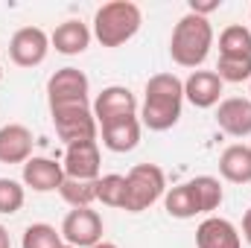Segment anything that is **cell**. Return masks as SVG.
<instances>
[{"label": "cell", "mask_w": 251, "mask_h": 248, "mask_svg": "<svg viewBox=\"0 0 251 248\" xmlns=\"http://www.w3.org/2000/svg\"><path fill=\"white\" fill-rule=\"evenodd\" d=\"M184 108V82L176 73H155L143 88L140 125L149 131H167L181 120Z\"/></svg>", "instance_id": "6da1fadb"}, {"label": "cell", "mask_w": 251, "mask_h": 248, "mask_svg": "<svg viewBox=\"0 0 251 248\" xmlns=\"http://www.w3.org/2000/svg\"><path fill=\"white\" fill-rule=\"evenodd\" d=\"M210 47H213V26L207 18L201 15H193L187 12L176 29H173V38H170V56L178 67H201L210 56Z\"/></svg>", "instance_id": "7a4b0ae2"}, {"label": "cell", "mask_w": 251, "mask_h": 248, "mask_svg": "<svg viewBox=\"0 0 251 248\" xmlns=\"http://www.w3.org/2000/svg\"><path fill=\"white\" fill-rule=\"evenodd\" d=\"M143 24V12L137 3L131 0H111L102 3L94 15V38L102 47H123L126 41H131L137 35Z\"/></svg>", "instance_id": "3957f363"}, {"label": "cell", "mask_w": 251, "mask_h": 248, "mask_svg": "<svg viewBox=\"0 0 251 248\" xmlns=\"http://www.w3.org/2000/svg\"><path fill=\"white\" fill-rule=\"evenodd\" d=\"M167 193V175L158 164H137L126 173V213H143Z\"/></svg>", "instance_id": "277c9868"}, {"label": "cell", "mask_w": 251, "mask_h": 248, "mask_svg": "<svg viewBox=\"0 0 251 248\" xmlns=\"http://www.w3.org/2000/svg\"><path fill=\"white\" fill-rule=\"evenodd\" d=\"M50 114H53L56 134H59V140H62L64 146L85 143V140H97L100 123L94 117L91 102H82V105H59V108H50Z\"/></svg>", "instance_id": "5b68a950"}, {"label": "cell", "mask_w": 251, "mask_h": 248, "mask_svg": "<svg viewBox=\"0 0 251 248\" xmlns=\"http://www.w3.org/2000/svg\"><path fill=\"white\" fill-rule=\"evenodd\" d=\"M88 94H91V82L79 67H62L47 79V102H50V108L82 105V102H88Z\"/></svg>", "instance_id": "8992f818"}, {"label": "cell", "mask_w": 251, "mask_h": 248, "mask_svg": "<svg viewBox=\"0 0 251 248\" xmlns=\"http://www.w3.org/2000/svg\"><path fill=\"white\" fill-rule=\"evenodd\" d=\"M62 240L73 248H94L102 243V216L91 207H73L62 222Z\"/></svg>", "instance_id": "52a82bcc"}, {"label": "cell", "mask_w": 251, "mask_h": 248, "mask_svg": "<svg viewBox=\"0 0 251 248\" xmlns=\"http://www.w3.org/2000/svg\"><path fill=\"white\" fill-rule=\"evenodd\" d=\"M50 53V35L41 26H21L9 41V59L18 67H38Z\"/></svg>", "instance_id": "ba28073f"}, {"label": "cell", "mask_w": 251, "mask_h": 248, "mask_svg": "<svg viewBox=\"0 0 251 248\" xmlns=\"http://www.w3.org/2000/svg\"><path fill=\"white\" fill-rule=\"evenodd\" d=\"M100 143L97 140H85V143H73L64 149V178H76V181H97L100 178Z\"/></svg>", "instance_id": "9c48e42d"}, {"label": "cell", "mask_w": 251, "mask_h": 248, "mask_svg": "<svg viewBox=\"0 0 251 248\" xmlns=\"http://www.w3.org/2000/svg\"><path fill=\"white\" fill-rule=\"evenodd\" d=\"M94 117H97V123H108V120H117V117H131V114H137V97L123 88V85H108V88H102L100 94H97V99H94Z\"/></svg>", "instance_id": "30bf717a"}, {"label": "cell", "mask_w": 251, "mask_h": 248, "mask_svg": "<svg viewBox=\"0 0 251 248\" xmlns=\"http://www.w3.org/2000/svg\"><path fill=\"white\" fill-rule=\"evenodd\" d=\"M225 82L213 70H193L184 79V99L196 108H213L222 102Z\"/></svg>", "instance_id": "8fae6325"}, {"label": "cell", "mask_w": 251, "mask_h": 248, "mask_svg": "<svg viewBox=\"0 0 251 248\" xmlns=\"http://www.w3.org/2000/svg\"><path fill=\"white\" fill-rule=\"evenodd\" d=\"M140 117L131 114V117H117V120H108V123L100 125L102 131V146L108 152H117V155H126L131 149H137L140 143Z\"/></svg>", "instance_id": "7c38bea8"}, {"label": "cell", "mask_w": 251, "mask_h": 248, "mask_svg": "<svg viewBox=\"0 0 251 248\" xmlns=\"http://www.w3.org/2000/svg\"><path fill=\"white\" fill-rule=\"evenodd\" d=\"M216 125L231 137L251 134V99L249 97H228L216 105Z\"/></svg>", "instance_id": "4fadbf2b"}, {"label": "cell", "mask_w": 251, "mask_h": 248, "mask_svg": "<svg viewBox=\"0 0 251 248\" xmlns=\"http://www.w3.org/2000/svg\"><path fill=\"white\" fill-rule=\"evenodd\" d=\"M196 248H243V237L234 222L222 216H207L196 228Z\"/></svg>", "instance_id": "5bb4252c"}, {"label": "cell", "mask_w": 251, "mask_h": 248, "mask_svg": "<svg viewBox=\"0 0 251 248\" xmlns=\"http://www.w3.org/2000/svg\"><path fill=\"white\" fill-rule=\"evenodd\" d=\"M21 178H24V187L35 190V193H53V190L62 187L64 170H62V164L53 161V158H35V155H32V158L24 164Z\"/></svg>", "instance_id": "9a60e30c"}, {"label": "cell", "mask_w": 251, "mask_h": 248, "mask_svg": "<svg viewBox=\"0 0 251 248\" xmlns=\"http://www.w3.org/2000/svg\"><path fill=\"white\" fill-rule=\"evenodd\" d=\"M32 131L24 123H9L0 128V164H26L32 158Z\"/></svg>", "instance_id": "2e32d148"}, {"label": "cell", "mask_w": 251, "mask_h": 248, "mask_svg": "<svg viewBox=\"0 0 251 248\" xmlns=\"http://www.w3.org/2000/svg\"><path fill=\"white\" fill-rule=\"evenodd\" d=\"M91 38H94V32L88 29V24L70 18V21H64V24H59V26L53 29L50 47H53L56 53H62V56H79V53L88 50Z\"/></svg>", "instance_id": "e0dca14e"}, {"label": "cell", "mask_w": 251, "mask_h": 248, "mask_svg": "<svg viewBox=\"0 0 251 248\" xmlns=\"http://www.w3.org/2000/svg\"><path fill=\"white\" fill-rule=\"evenodd\" d=\"M219 175L231 184H251V146L231 143L219 155Z\"/></svg>", "instance_id": "ac0fdd59"}, {"label": "cell", "mask_w": 251, "mask_h": 248, "mask_svg": "<svg viewBox=\"0 0 251 248\" xmlns=\"http://www.w3.org/2000/svg\"><path fill=\"white\" fill-rule=\"evenodd\" d=\"M164 207L173 219H193V216H201V207H199V198H196V190L190 181L173 187L164 193Z\"/></svg>", "instance_id": "d6986e66"}, {"label": "cell", "mask_w": 251, "mask_h": 248, "mask_svg": "<svg viewBox=\"0 0 251 248\" xmlns=\"http://www.w3.org/2000/svg\"><path fill=\"white\" fill-rule=\"evenodd\" d=\"M219 56H251V29L231 24L219 35Z\"/></svg>", "instance_id": "ffe728a7"}, {"label": "cell", "mask_w": 251, "mask_h": 248, "mask_svg": "<svg viewBox=\"0 0 251 248\" xmlns=\"http://www.w3.org/2000/svg\"><path fill=\"white\" fill-rule=\"evenodd\" d=\"M190 184L196 190V198H199L201 213H213V210L222 204L225 193H222L219 178H213V175H196V178H190Z\"/></svg>", "instance_id": "44dd1931"}, {"label": "cell", "mask_w": 251, "mask_h": 248, "mask_svg": "<svg viewBox=\"0 0 251 248\" xmlns=\"http://www.w3.org/2000/svg\"><path fill=\"white\" fill-rule=\"evenodd\" d=\"M59 196L70 207H91L97 201V181H76V178H64L59 187Z\"/></svg>", "instance_id": "7402d4cb"}, {"label": "cell", "mask_w": 251, "mask_h": 248, "mask_svg": "<svg viewBox=\"0 0 251 248\" xmlns=\"http://www.w3.org/2000/svg\"><path fill=\"white\" fill-rule=\"evenodd\" d=\"M213 73L231 85L251 82V56H219V64Z\"/></svg>", "instance_id": "603a6c76"}, {"label": "cell", "mask_w": 251, "mask_h": 248, "mask_svg": "<svg viewBox=\"0 0 251 248\" xmlns=\"http://www.w3.org/2000/svg\"><path fill=\"white\" fill-rule=\"evenodd\" d=\"M62 231H56L53 225L47 222H35L24 231V240H21V248H62Z\"/></svg>", "instance_id": "cb8c5ba5"}, {"label": "cell", "mask_w": 251, "mask_h": 248, "mask_svg": "<svg viewBox=\"0 0 251 248\" xmlns=\"http://www.w3.org/2000/svg\"><path fill=\"white\" fill-rule=\"evenodd\" d=\"M126 198V175L108 173L97 178V201H102L105 207H123Z\"/></svg>", "instance_id": "d4e9b609"}, {"label": "cell", "mask_w": 251, "mask_h": 248, "mask_svg": "<svg viewBox=\"0 0 251 248\" xmlns=\"http://www.w3.org/2000/svg\"><path fill=\"white\" fill-rule=\"evenodd\" d=\"M24 198H26V190L21 181L15 178H0V213L3 216H12L24 207Z\"/></svg>", "instance_id": "484cf974"}, {"label": "cell", "mask_w": 251, "mask_h": 248, "mask_svg": "<svg viewBox=\"0 0 251 248\" xmlns=\"http://www.w3.org/2000/svg\"><path fill=\"white\" fill-rule=\"evenodd\" d=\"M222 6V0H210V3H196V0H190V12L193 15H201V18H207L210 12H216Z\"/></svg>", "instance_id": "4316f807"}, {"label": "cell", "mask_w": 251, "mask_h": 248, "mask_svg": "<svg viewBox=\"0 0 251 248\" xmlns=\"http://www.w3.org/2000/svg\"><path fill=\"white\" fill-rule=\"evenodd\" d=\"M243 240L251 246V207L246 210V216H243Z\"/></svg>", "instance_id": "83f0119b"}, {"label": "cell", "mask_w": 251, "mask_h": 248, "mask_svg": "<svg viewBox=\"0 0 251 248\" xmlns=\"http://www.w3.org/2000/svg\"><path fill=\"white\" fill-rule=\"evenodd\" d=\"M0 248H12V240H9V231L0 225Z\"/></svg>", "instance_id": "f1b7e54d"}, {"label": "cell", "mask_w": 251, "mask_h": 248, "mask_svg": "<svg viewBox=\"0 0 251 248\" xmlns=\"http://www.w3.org/2000/svg\"><path fill=\"white\" fill-rule=\"evenodd\" d=\"M94 248H120V246H114V243H105V240H102V243H97Z\"/></svg>", "instance_id": "f546056e"}, {"label": "cell", "mask_w": 251, "mask_h": 248, "mask_svg": "<svg viewBox=\"0 0 251 248\" xmlns=\"http://www.w3.org/2000/svg\"><path fill=\"white\" fill-rule=\"evenodd\" d=\"M0 79H3V64H0Z\"/></svg>", "instance_id": "4dcf8cb0"}, {"label": "cell", "mask_w": 251, "mask_h": 248, "mask_svg": "<svg viewBox=\"0 0 251 248\" xmlns=\"http://www.w3.org/2000/svg\"><path fill=\"white\" fill-rule=\"evenodd\" d=\"M62 248H73V246H67V243H64V246H62Z\"/></svg>", "instance_id": "1f68e13d"}, {"label": "cell", "mask_w": 251, "mask_h": 248, "mask_svg": "<svg viewBox=\"0 0 251 248\" xmlns=\"http://www.w3.org/2000/svg\"><path fill=\"white\" fill-rule=\"evenodd\" d=\"M249 94H251V88H249ZM249 99H251V97H249Z\"/></svg>", "instance_id": "d6a6232c"}]
</instances>
